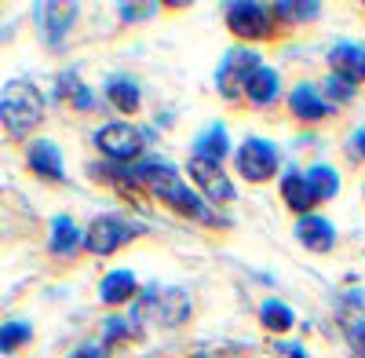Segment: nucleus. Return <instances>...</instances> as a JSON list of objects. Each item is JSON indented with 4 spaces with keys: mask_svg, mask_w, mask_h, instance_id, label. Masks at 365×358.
Segmentation results:
<instances>
[{
    "mask_svg": "<svg viewBox=\"0 0 365 358\" xmlns=\"http://www.w3.org/2000/svg\"><path fill=\"white\" fill-rule=\"evenodd\" d=\"M296 242L311 252H332V245H336V227L318 213H307L296 220Z\"/></svg>",
    "mask_w": 365,
    "mask_h": 358,
    "instance_id": "nucleus-15",
    "label": "nucleus"
},
{
    "mask_svg": "<svg viewBox=\"0 0 365 358\" xmlns=\"http://www.w3.org/2000/svg\"><path fill=\"white\" fill-rule=\"evenodd\" d=\"M154 11H158V4H117L120 22H139V19L154 15Z\"/></svg>",
    "mask_w": 365,
    "mask_h": 358,
    "instance_id": "nucleus-29",
    "label": "nucleus"
},
{
    "mask_svg": "<svg viewBox=\"0 0 365 358\" xmlns=\"http://www.w3.org/2000/svg\"><path fill=\"white\" fill-rule=\"evenodd\" d=\"M329 73L347 77L351 84H361L365 81V44H354V41L332 44L329 48Z\"/></svg>",
    "mask_w": 365,
    "mask_h": 358,
    "instance_id": "nucleus-13",
    "label": "nucleus"
},
{
    "mask_svg": "<svg viewBox=\"0 0 365 358\" xmlns=\"http://www.w3.org/2000/svg\"><path fill=\"white\" fill-rule=\"evenodd\" d=\"M55 99H58V103H66V106H73V113H88L91 106H96V96H91V88L81 84V77H77L73 70H66V73H58V77H55Z\"/></svg>",
    "mask_w": 365,
    "mask_h": 358,
    "instance_id": "nucleus-18",
    "label": "nucleus"
},
{
    "mask_svg": "<svg viewBox=\"0 0 365 358\" xmlns=\"http://www.w3.org/2000/svg\"><path fill=\"white\" fill-rule=\"evenodd\" d=\"M230 154V139H227V128L216 121V125H208L197 139H194V158H205V161H216L223 165V158Z\"/></svg>",
    "mask_w": 365,
    "mask_h": 358,
    "instance_id": "nucleus-22",
    "label": "nucleus"
},
{
    "mask_svg": "<svg viewBox=\"0 0 365 358\" xmlns=\"http://www.w3.org/2000/svg\"><path fill=\"white\" fill-rule=\"evenodd\" d=\"M77 15H81V8L77 4H34V19H37V34H41V41L48 44V48H63L66 44V37L73 34V22H77Z\"/></svg>",
    "mask_w": 365,
    "mask_h": 358,
    "instance_id": "nucleus-9",
    "label": "nucleus"
},
{
    "mask_svg": "<svg viewBox=\"0 0 365 358\" xmlns=\"http://www.w3.org/2000/svg\"><path fill=\"white\" fill-rule=\"evenodd\" d=\"M289 110H292L296 121H311V125H318V121H325V117H329V103L322 96V88L311 84V81L296 84L292 92H289Z\"/></svg>",
    "mask_w": 365,
    "mask_h": 358,
    "instance_id": "nucleus-14",
    "label": "nucleus"
},
{
    "mask_svg": "<svg viewBox=\"0 0 365 358\" xmlns=\"http://www.w3.org/2000/svg\"><path fill=\"white\" fill-rule=\"evenodd\" d=\"M194 358H230V354H227V347H201Z\"/></svg>",
    "mask_w": 365,
    "mask_h": 358,
    "instance_id": "nucleus-33",
    "label": "nucleus"
},
{
    "mask_svg": "<svg viewBox=\"0 0 365 358\" xmlns=\"http://www.w3.org/2000/svg\"><path fill=\"white\" fill-rule=\"evenodd\" d=\"M303 175H307V183H311V190H314L318 201H332V198L340 194V175L332 172L329 165H314V168H307Z\"/></svg>",
    "mask_w": 365,
    "mask_h": 358,
    "instance_id": "nucleus-24",
    "label": "nucleus"
},
{
    "mask_svg": "<svg viewBox=\"0 0 365 358\" xmlns=\"http://www.w3.org/2000/svg\"><path fill=\"white\" fill-rule=\"evenodd\" d=\"M347 150H351L354 158H361V161H365V128H354V132H351V143H347Z\"/></svg>",
    "mask_w": 365,
    "mask_h": 358,
    "instance_id": "nucleus-31",
    "label": "nucleus"
},
{
    "mask_svg": "<svg viewBox=\"0 0 365 358\" xmlns=\"http://www.w3.org/2000/svg\"><path fill=\"white\" fill-rule=\"evenodd\" d=\"M66 358H110V347H106L103 340H84V344H77Z\"/></svg>",
    "mask_w": 365,
    "mask_h": 358,
    "instance_id": "nucleus-28",
    "label": "nucleus"
},
{
    "mask_svg": "<svg viewBox=\"0 0 365 358\" xmlns=\"http://www.w3.org/2000/svg\"><path fill=\"white\" fill-rule=\"evenodd\" d=\"M139 234H143V227L132 223L128 216L106 213V216H96L84 227V249L91 256H113L117 249H125L128 242H135Z\"/></svg>",
    "mask_w": 365,
    "mask_h": 358,
    "instance_id": "nucleus-6",
    "label": "nucleus"
},
{
    "mask_svg": "<svg viewBox=\"0 0 365 358\" xmlns=\"http://www.w3.org/2000/svg\"><path fill=\"white\" fill-rule=\"evenodd\" d=\"M351 347H354V358H365V322L351 325Z\"/></svg>",
    "mask_w": 365,
    "mask_h": 358,
    "instance_id": "nucleus-30",
    "label": "nucleus"
},
{
    "mask_svg": "<svg viewBox=\"0 0 365 358\" xmlns=\"http://www.w3.org/2000/svg\"><path fill=\"white\" fill-rule=\"evenodd\" d=\"M48 113V99L34 81H8L0 88V128H4L11 139H26L34 135Z\"/></svg>",
    "mask_w": 365,
    "mask_h": 358,
    "instance_id": "nucleus-2",
    "label": "nucleus"
},
{
    "mask_svg": "<svg viewBox=\"0 0 365 358\" xmlns=\"http://www.w3.org/2000/svg\"><path fill=\"white\" fill-rule=\"evenodd\" d=\"M322 15V4H274V19H285L289 26H307Z\"/></svg>",
    "mask_w": 365,
    "mask_h": 358,
    "instance_id": "nucleus-26",
    "label": "nucleus"
},
{
    "mask_svg": "<svg viewBox=\"0 0 365 358\" xmlns=\"http://www.w3.org/2000/svg\"><path fill=\"white\" fill-rule=\"evenodd\" d=\"M282 198L299 216H307L311 208L318 205V198H314V190H311V183H307V175H303V172H285L282 175Z\"/></svg>",
    "mask_w": 365,
    "mask_h": 358,
    "instance_id": "nucleus-20",
    "label": "nucleus"
},
{
    "mask_svg": "<svg viewBox=\"0 0 365 358\" xmlns=\"http://www.w3.org/2000/svg\"><path fill=\"white\" fill-rule=\"evenodd\" d=\"M227 26L237 41H267L274 37V8L256 4V0H237V4H227Z\"/></svg>",
    "mask_w": 365,
    "mask_h": 358,
    "instance_id": "nucleus-8",
    "label": "nucleus"
},
{
    "mask_svg": "<svg viewBox=\"0 0 365 358\" xmlns=\"http://www.w3.org/2000/svg\"><path fill=\"white\" fill-rule=\"evenodd\" d=\"M274 351H282L285 358H307V354H303V347H299V344H278Z\"/></svg>",
    "mask_w": 365,
    "mask_h": 358,
    "instance_id": "nucleus-32",
    "label": "nucleus"
},
{
    "mask_svg": "<svg viewBox=\"0 0 365 358\" xmlns=\"http://www.w3.org/2000/svg\"><path fill=\"white\" fill-rule=\"evenodd\" d=\"M103 96H106V103H110L113 110H120V113H139V106H143L139 81L128 77V73H113V77H106Z\"/></svg>",
    "mask_w": 365,
    "mask_h": 358,
    "instance_id": "nucleus-17",
    "label": "nucleus"
},
{
    "mask_svg": "<svg viewBox=\"0 0 365 358\" xmlns=\"http://www.w3.org/2000/svg\"><path fill=\"white\" fill-rule=\"evenodd\" d=\"M187 172H190L194 183L201 187V194H205L208 205H230V201L237 198V190H234V183H230V175L223 172V165L205 161V158H190V161H187Z\"/></svg>",
    "mask_w": 365,
    "mask_h": 358,
    "instance_id": "nucleus-10",
    "label": "nucleus"
},
{
    "mask_svg": "<svg viewBox=\"0 0 365 358\" xmlns=\"http://www.w3.org/2000/svg\"><path fill=\"white\" fill-rule=\"evenodd\" d=\"M139 333V325H132V318H120V314H110L106 325H103V344L106 347H117V344H125Z\"/></svg>",
    "mask_w": 365,
    "mask_h": 358,
    "instance_id": "nucleus-25",
    "label": "nucleus"
},
{
    "mask_svg": "<svg viewBox=\"0 0 365 358\" xmlns=\"http://www.w3.org/2000/svg\"><path fill=\"white\" fill-rule=\"evenodd\" d=\"M259 51L252 44L245 48H230L223 58H220V66H216V92L227 99V103H237V99H245V88H249V77L259 70Z\"/></svg>",
    "mask_w": 365,
    "mask_h": 358,
    "instance_id": "nucleus-5",
    "label": "nucleus"
},
{
    "mask_svg": "<svg viewBox=\"0 0 365 358\" xmlns=\"http://www.w3.org/2000/svg\"><path fill=\"white\" fill-rule=\"evenodd\" d=\"M194 314V300L187 289H161V285H146L135 296V311H132V325L139 322H154L161 329H175Z\"/></svg>",
    "mask_w": 365,
    "mask_h": 358,
    "instance_id": "nucleus-3",
    "label": "nucleus"
},
{
    "mask_svg": "<svg viewBox=\"0 0 365 358\" xmlns=\"http://www.w3.org/2000/svg\"><path fill=\"white\" fill-rule=\"evenodd\" d=\"M26 168L44 183H66V161L55 139H34L26 146Z\"/></svg>",
    "mask_w": 365,
    "mask_h": 358,
    "instance_id": "nucleus-11",
    "label": "nucleus"
},
{
    "mask_svg": "<svg viewBox=\"0 0 365 358\" xmlns=\"http://www.w3.org/2000/svg\"><path fill=\"white\" fill-rule=\"evenodd\" d=\"M234 161H237L241 179H249V183H270V179L278 175V168H282L278 146H274L270 139H263V135H249L245 143L237 146Z\"/></svg>",
    "mask_w": 365,
    "mask_h": 358,
    "instance_id": "nucleus-7",
    "label": "nucleus"
},
{
    "mask_svg": "<svg viewBox=\"0 0 365 358\" xmlns=\"http://www.w3.org/2000/svg\"><path fill=\"white\" fill-rule=\"evenodd\" d=\"M81 249H84V227L66 213L51 216L48 220V252L58 260H73Z\"/></svg>",
    "mask_w": 365,
    "mask_h": 358,
    "instance_id": "nucleus-12",
    "label": "nucleus"
},
{
    "mask_svg": "<svg viewBox=\"0 0 365 358\" xmlns=\"http://www.w3.org/2000/svg\"><path fill=\"white\" fill-rule=\"evenodd\" d=\"M282 96V73L274 70V66H259L252 77H249V88H245V99L252 106H270V103H278Z\"/></svg>",
    "mask_w": 365,
    "mask_h": 358,
    "instance_id": "nucleus-19",
    "label": "nucleus"
},
{
    "mask_svg": "<svg viewBox=\"0 0 365 358\" xmlns=\"http://www.w3.org/2000/svg\"><path fill=\"white\" fill-rule=\"evenodd\" d=\"M361 194H365V187H361Z\"/></svg>",
    "mask_w": 365,
    "mask_h": 358,
    "instance_id": "nucleus-34",
    "label": "nucleus"
},
{
    "mask_svg": "<svg viewBox=\"0 0 365 358\" xmlns=\"http://www.w3.org/2000/svg\"><path fill=\"white\" fill-rule=\"evenodd\" d=\"M91 143H96V150L110 165H128V161L135 165V161H143V150H146V135L128 121H110V125L96 128Z\"/></svg>",
    "mask_w": 365,
    "mask_h": 358,
    "instance_id": "nucleus-4",
    "label": "nucleus"
},
{
    "mask_svg": "<svg viewBox=\"0 0 365 358\" xmlns=\"http://www.w3.org/2000/svg\"><path fill=\"white\" fill-rule=\"evenodd\" d=\"M322 96H325V103H351L354 96H358V84H351L347 77H336V73H329L325 77V88H322Z\"/></svg>",
    "mask_w": 365,
    "mask_h": 358,
    "instance_id": "nucleus-27",
    "label": "nucleus"
},
{
    "mask_svg": "<svg viewBox=\"0 0 365 358\" xmlns=\"http://www.w3.org/2000/svg\"><path fill=\"white\" fill-rule=\"evenodd\" d=\"M139 292H143V289H139V278H135L132 271H125V267H117V271H110V275L99 282V304H106V307H125V304L135 300Z\"/></svg>",
    "mask_w": 365,
    "mask_h": 358,
    "instance_id": "nucleus-16",
    "label": "nucleus"
},
{
    "mask_svg": "<svg viewBox=\"0 0 365 358\" xmlns=\"http://www.w3.org/2000/svg\"><path fill=\"white\" fill-rule=\"evenodd\" d=\"M259 325H263L267 333L282 337V333H289L292 325H296V311L285 300H278V296H270V300L259 304Z\"/></svg>",
    "mask_w": 365,
    "mask_h": 358,
    "instance_id": "nucleus-23",
    "label": "nucleus"
},
{
    "mask_svg": "<svg viewBox=\"0 0 365 358\" xmlns=\"http://www.w3.org/2000/svg\"><path fill=\"white\" fill-rule=\"evenodd\" d=\"M34 344V322L29 318H4L0 322V354H19Z\"/></svg>",
    "mask_w": 365,
    "mask_h": 358,
    "instance_id": "nucleus-21",
    "label": "nucleus"
},
{
    "mask_svg": "<svg viewBox=\"0 0 365 358\" xmlns=\"http://www.w3.org/2000/svg\"><path fill=\"white\" fill-rule=\"evenodd\" d=\"M132 175H135L139 187H146L154 198H161L172 213L187 216V220H197L205 227H220L223 223L220 213H212V205L201 194H194L187 183H182V175H179V168L172 161H165V158H143V161L132 165Z\"/></svg>",
    "mask_w": 365,
    "mask_h": 358,
    "instance_id": "nucleus-1",
    "label": "nucleus"
}]
</instances>
